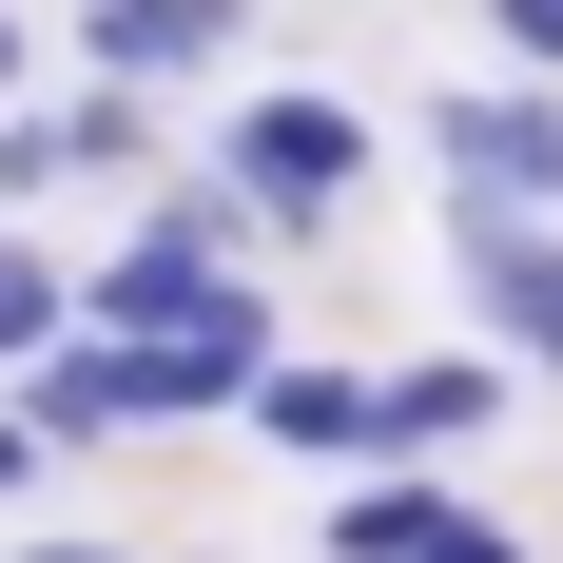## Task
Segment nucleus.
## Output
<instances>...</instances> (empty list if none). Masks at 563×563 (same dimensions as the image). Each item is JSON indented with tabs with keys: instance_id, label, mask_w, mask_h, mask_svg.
Wrapping results in <instances>:
<instances>
[{
	"instance_id": "nucleus-2",
	"label": "nucleus",
	"mask_w": 563,
	"mask_h": 563,
	"mask_svg": "<svg viewBox=\"0 0 563 563\" xmlns=\"http://www.w3.org/2000/svg\"><path fill=\"white\" fill-rule=\"evenodd\" d=\"M428 156H448L466 214H563V98L544 78H466V98L428 117Z\"/></svg>"
},
{
	"instance_id": "nucleus-3",
	"label": "nucleus",
	"mask_w": 563,
	"mask_h": 563,
	"mask_svg": "<svg viewBox=\"0 0 563 563\" xmlns=\"http://www.w3.org/2000/svg\"><path fill=\"white\" fill-rule=\"evenodd\" d=\"M448 253H466V311H486V369L563 389V233H544V214H466V195H448Z\"/></svg>"
},
{
	"instance_id": "nucleus-11",
	"label": "nucleus",
	"mask_w": 563,
	"mask_h": 563,
	"mask_svg": "<svg viewBox=\"0 0 563 563\" xmlns=\"http://www.w3.org/2000/svg\"><path fill=\"white\" fill-rule=\"evenodd\" d=\"M40 195H58V117L0 98V214H40Z\"/></svg>"
},
{
	"instance_id": "nucleus-7",
	"label": "nucleus",
	"mask_w": 563,
	"mask_h": 563,
	"mask_svg": "<svg viewBox=\"0 0 563 563\" xmlns=\"http://www.w3.org/2000/svg\"><path fill=\"white\" fill-rule=\"evenodd\" d=\"M0 408H20L40 448H136V369H117L98 331H58V350H40V369H20Z\"/></svg>"
},
{
	"instance_id": "nucleus-5",
	"label": "nucleus",
	"mask_w": 563,
	"mask_h": 563,
	"mask_svg": "<svg viewBox=\"0 0 563 563\" xmlns=\"http://www.w3.org/2000/svg\"><path fill=\"white\" fill-rule=\"evenodd\" d=\"M506 428V369L486 350H408V369H369V466H448Z\"/></svg>"
},
{
	"instance_id": "nucleus-4",
	"label": "nucleus",
	"mask_w": 563,
	"mask_h": 563,
	"mask_svg": "<svg viewBox=\"0 0 563 563\" xmlns=\"http://www.w3.org/2000/svg\"><path fill=\"white\" fill-rule=\"evenodd\" d=\"M233 40H253V0H78V78H117V98L233 78Z\"/></svg>"
},
{
	"instance_id": "nucleus-8",
	"label": "nucleus",
	"mask_w": 563,
	"mask_h": 563,
	"mask_svg": "<svg viewBox=\"0 0 563 563\" xmlns=\"http://www.w3.org/2000/svg\"><path fill=\"white\" fill-rule=\"evenodd\" d=\"M428 544H448V486L428 466H369V486L311 506V563H428Z\"/></svg>"
},
{
	"instance_id": "nucleus-6",
	"label": "nucleus",
	"mask_w": 563,
	"mask_h": 563,
	"mask_svg": "<svg viewBox=\"0 0 563 563\" xmlns=\"http://www.w3.org/2000/svg\"><path fill=\"white\" fill-rule=\"evenodd\" d=\"M233 428H273L291 466H350V448H369V369H331V350H273Z\"/></svg>"
},
{
	"instance_id": "nucleus-12",
	"label": "nucleus",
	"mask_w": 563,
	"mask_h": 563,
	"mask_svg": "<svg viewBox=\"0 0 563 563\" xmlns=\"http://www.w3.org/2000/svg\"><path fill=\"white\" fill-rule=\"evenodd\" d=\"M486 40H506V78H544V98H563V0H486Z\"/></svg>"
},
{
	"instance_id": "nucleus-14",
	"label": "nucleus",
	"mask_w": 563,
	"mask_h": 563,
	"mask_svg": "<svg viewBox=\"0 0 563 563\" xmlns=\"http://www.w3.org/2000/svg\"><path fill=\"white\" fill-rule=\"evenodd\" d=\"M20 563H136V544H78V525H40V544H20Z\"/></svg>"
},
{
	"instance_id": "nucleus-1",
	"label": "nucleus",
	"mask_w": 563,
	"mask_h": 563,
	"mask_svg": "<svg viewBox=\"0 0 563 563\" xmlns=\"http://www.w3.org/2000/svg\"><path fill=\"white\" fill-rule=\"evenodd\" d=\"M214 195H233L253 233H331L350 195H369V117H350V98H311V78L233 98V117H214Z\"/></svg>"
},
{
	"instance_id": "nucleus-10",
	"label": "nucleus",
	"mask_w": 563,
	"mask_h": 563,
	"mask_svg": "<svg viewBox=\"0 0 563 563\" xmlns=\"http://www.w3.org/2000/svg\"><path fill=\"white\" fill-rule=\"evenodd\" d=\"M136 156H156V98L78 78V98H58V175H136Z\"/></svg>"
},
{
	"instance_id": "nucleus-13",
	"label": "nucleus",
	"mask_w": 563,
	"mask_h": 563,
	"mask_svg": "<svg viewBox=\"0 0 563 563\" xmlns=\"http://www.w3.org/2000/svg\"><path fill=\"white\" fill-rule=\"evenodd\" d=\"M40 466H58V448L20 428V408H0V506H40Z\"/></svg>"
},
{
	"instance_id": "nucleus-9",
	"label": "nucleus",
	"mask_w": 563,
	"mask_h": 563,
	"mask_svg": "<svg viewBox=\"0 0 563 563\" xmlns=\"http://www.w3.org/2000/svg\"><path fill=\"white\" fill-rule=\"evenodd\" d=\"M58 331H78V273H58L40 233H0V389H20V369H40Z\"/></svg>"
},
{
	"instance_id": "nucleus-15",
	"label": "nucleus",
	"mask_w": 563,
	"mask_h": 563,
	"mask_svg": "<svg viewBox=\"0 0 563 563\" xmlns=\"http://www.w3.org/2000/svg\"><path fill=\"white\" fill-rule=\"evenodd\" d=\"M0 98H20V20H0Z\"/></svg>"
}]
</instances>
